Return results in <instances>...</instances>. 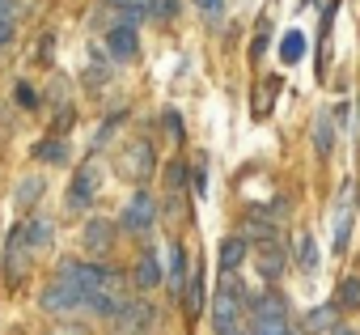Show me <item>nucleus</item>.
I'll use <instances>...</instances> for the list:
<instances>
[{
	"mask_svg": "<svg viewBox=\"0 0 360 335\" xmlns=\"http://www.w3.org/2000/svg\"><path fill=\"white\" fill-rule=\"evenodd\" d=\"M242 301H246V297H242L233 272H221V289H217V297H212V327H217V335L238 331V322H242Z\"/></svg>",
	"mask_w": 360,
	"mask_h": 335,
	"instance_id": "nucleus-1",
	"label": "nucleus"
},
{
	"mask_svg": "<svg viewBox=\"0 0 360 335\" xmlns=\"http://www.w3.org/2000/svg\"><path fill=\"white\" fill-rule=\"evenodd\" d=\"M81 305H89V297H85V289L72 284L68 276L47 280L43 293H39V310H47V314H72V310H81Z\"/></svg>",
	"mask_w": 360,
	"mask_h": 335,
	"instance_id": "nucleus-2",
	"label": "nucleus"
},
{
	"mask_svg": "<svg viewBox=\"0 0 360 335\" xmlns=\"http://www.w3.org/2000/svg\"><path fill=\"white\" fill-rule=\"evenodd\" d=\"M60 276H68L72 284H81L85 297H94L98 289H106V284L115 280L110 267H102V263H85V259H64V263H60Z\"/></svg>",
	"mask_w": 360,
	"mask_h": 335,
	"instance_id": "nucleus-3",
	"label": "nucleus"
},
{
	"mask_svg": "<svg viewBox=\"0 0 360 335\" xmlns=\"http://www.w3.org/2000/svg\"><path fill=\"white\" fill-rule=\"evenodd\" d=\"M284 331H288V310H284V301H280V297H263L259 310H255L250 335H284Z\"/></svg>",
	"mask_w": 360,
	"mask_h": 335,
	"instance_id": "nucleus-4",
	"label": "nucleus"
},
{
	"mask_svg": "<svg viewBox=\"0 0 360 335\" xmlns=\"http://www.w3.org/2000/svg\"><path fill=\"white\" fill-rule=\"evenodd\" d=\"M153 221H157V204H153V196H148V191H136L131 204H127V213H123V229H131V234H148Z\"/></svg>",
	"mask_w": 360,
	"mask_h": 335,
	"instance_id": "nucleus-5",
	"label": "nucleus"
},
{
	"mask_svg": "<svg viewBox=\"0 0 360 335\" xmlns=\"http://www.w3.org/2000/svg\"><path fill=\"white\" fill-rule=\"evenodd\" d=\"M94 196H98V165H81V170L72 175V187H68V208H89L94 204Z\"/></svg>",
	"mask_w": 360,
	"mask_h": 335,
	"instance_id": "nucleus-6",
	"label": "nucleus"
},
{
	"mask_svg": "<svg viewBox=\"0 0 360 335\" xmlns=\"http://www.w3.org/2000/svg\"><path fill=\"white\" fill-rule=\"evenodd\" d=\"M30 251L34 246H30V234H26V221H22V225L9 229V242H5V272H9V280L18 276V267H26V255Z\"/></svg>",
	"mask_w": 360,
	"mask_h": 335,
	"instance_id": "nucleus-7",
	"label": "nucleus"
},
{
	"mask_svg": "<svg viewBox=\"0 0 360 335\" xmlns=\"http://www.w3.org/2000/svg\"><path fill=\"white\" fill-rule=\"evenodd\" d=\"M106 51H110L115 60H136V51H140V39H136V26H127V22H119V26H110V30H106Z\"/></svg>",
	"mask_w": 360,
	"mask_h": 335,
	"instance_id": "nucleus-8",
	"label": "nucleus"
},
{
	"mask_svg": "<svg viewBox=\"0 0 360 335\" xmlns=\"http://www.w3.org/2000/svg\"><path fill=\"white\" fill-rule=\"evenodd\" d=\"M85 251L89 255H106L110 246H115V221H102V217H94L89 225H85Z\"/></svg>",
	"mask_w": 360,
	"mask_h": 335,
	"instance_id": "nucleus-9",
	"label": "nucleus"
},
{
	"mask_svg": "<svg viewBox=\"0 0 360 335\" xmlns=\"http://www.w3.org/2000/svg\"><path fill=\"white\" fill-rule=\"evenodd\" d=\"M161 276H165V272H161L157 251H153V246H144V251H140V259H136V284H140V289H157V284H161Z\"/></svg>",
	"mask_w": 360,
	"mask_h": 335,
	"instance_id": "nucleus-10",
	"label": "nucleus"
},
{
	"mask_svg": "<svg viewBox=\"0 0 360 335\" xmlns=\"http://www.w3.org/2000/svg\"><path fill=\"white\" fill-rule=\"evenodd\" d=\"M246 255H250V242H246V238H225L217 263H221V272H238V267L246 263Z\"/></svg>",
	"mask_w": 360,
	"mask_h": 335,
	"instance_id": "nucleus-11",
	"label": "nucleus"
},
{
	"mask_svg": "<svg viewBox=\"0 0 360 335\" xmlns=\"http://www.w3.org/2000/svg\"><path fill=\"white\" fill-rule=\"evenodd\" d=\"M187 255H183V246H169V289L174 293H183L187 289Z\"/></svg>",
	"mask_w": 360,
	"mask_h": 335,
	"instance_id": "nucleus-12",
	"label": "nucleus"
},
{
	"mask_svg": "<svg viewBox=\"0 0 360 335\" xmlns=\"http://www.w3.org/2000/svg\"><path fill=\"white\" fill-rule=\"evenodd\" d=\"M26 234H30V246L39 251V246H51L56 225H51V217H30V221H26Z\"/></svg>",
	"mask_w": 360,
	"mask_h": 335,
	"instance_id": "nucleus-13",
	"label": "nucleus"
},
{
	"mask_svg": "<svg viewBox=\"0 0 360 335\" xmlns=\"http://www.w3.org/2000/svg\"><path fill=\"white\" fill-rule=\"evenodd\" d=\"M335 305L339 310H360V276H343V284L335 293Z\"/></svg>",
	"mask_w": 360,
	"mask_h": 335,
	"instance_id": "nucleus-14",
	"label": "nucleus"
},
{
	"mask_svg": "<svg viewBox=\"0 0 360 335\" xmlns=\"http://www.w3.org/2000/svg\"><path fill=\"white\" fill-rule=\"evenodd\" d=\"M301 56H305V34H301V30H288L284 43H280V60H284V64H297Z\"/></svg>",
	"mask_w": 360,
	"mask_h": 335,
	"instance_id": "nucleus-15",
	"label": "nucleus"
},
{
	"mask_svg": "<svg viewBox=\"0 0 360 335\" xmlns=\"http://www.w3.org/2000/svg\"><path fill=\"white\" fill-rule=\"evenodd\" d=\"M34 157H39V161H64V157H68L64 136H47V144H39V148H34Z\"/></svg>",
	"mask_w": 360,
	"mask_h": 335,
	"instance_id": "nucleus-16",
	"label": "nucleus"
},
{
	"mask_svg": "<svg viewBox=\"0 0 360 335\" xmlns=\"http://www.w3.org/2000/svg\"><path fill=\"white\" fill-rule=\"evenodd\" d=\"M305 327L309 331H330L335 327V305H318L314 314H305Z\"/></svg>",
	"mask_w": 360,
	"mask_h": 335,
	"instance_id": "nucleus-17",
	"label": "nucleus"
},
{
	"mask_svg": "<svg viewBox=\"0 0 360 335\" xmlns=\"http://www.w3.org/2000/svg\"><path fill=\"white\" fill-rule=\"evenodd\" d=\"M347 234H352V200L343 204V213H339V221H335V251L347 246Z\"/></svg>",
	"mask_w": 360,
	"mask_h": 335,
	"instance_id": "nucleus-18",
	"label": "nucleus"
},
{
	"mask_svg": "<svg viewBox=\"0 0 360 335\" xmlns=\"http://www.w3.org/2000/svg\"><path fill=\"white\" fill-rule=\"evenodd\" d=\"M183 293H187V310H191V314H200V310H204V284H200V276H191Z\"/></svg>",
	"mask_w": 360,
	"mask_h": 335,
	"instance_id": "nucleus-19",
	"label": "nucleus"
},
{
	"mask_svg": "<svg viewBox=\"0 0 360 335\" xmlns=\"http://www.w3.org/2000/svg\"><path fill=\"white\" fill-rule=\"evenodd\" d=\"M314 136H318V153L326 157V153H330V144H335V127H330V119H326V115L318 119V132H314Z\"/></svg>",
	"mask_w": 360,
	"mask_h": 335,
	"instance_id": "nucleus-20",
	"label": "nucleus"
},
{
	"mask_svg": "<svg viewBox=\"0 0 360 335\" xmlns=\"http://www.w3.org/2000/svg\"><path fill=\"white\" fill-rule=\"evenodd\" d=\"M297 259H301V267H305V272H314V267H318V246H314V238H301Z\"/></svg>",
	"mask_w": 360,
	"mask_h": 335,
	"instance_id": "nucleus-21",
	"label": "nucleus"
},
{
	"mask_svg": "<svg viewBox=\"0 0 360 335\" xmlns=\"http://www.w3.org/2000/svg\"><path fill=\"white\" fill-rule=\"evenodd\" d=\"M13 34H18V18L13 13H0V51L13 43Z\"/></svg>",
	"mask_w": 360,
	"mask_h": 335,
	"instance_id": "nucleus-22",
	"label": "nucleus"
},
{
	"mask_svg": "<svg viewBox=\"0 0 360 335\" xmlns=\"http://www.w3.org/2000/svg\"><path fill=\"white\" fill-rule=\"evenodd\" d=\"M178 13V0H148V18H174Z\"/></svg>",
	"mask_w": 360,
	"mask_h": 335,
	"instance_id": "nucleus-23",
	"label": "nucleus"
},
{
	"mask_svg": "<svg viewBox=\"0 0 360 335\" xmlns=\"http://www.w3.org/2000/svg\"><path fill=\"white\" fill-rule=\"evenodd\" d=\"M39 191H43V183H39V179H30L26 187H18V204H22V208H30V204L39 200Z\"/></svg>",
	"mask_w": 360,
	"mask_h": 335,
	"instance_id": "nucleus-24",
	"label": "nucleus"
},
{
	"mask_svg": "<svg viewBox=\"0 0 360 335\" xmlns=\"http://www.w3.org/2000/svg\"><path fill=\"white\" fill-rule=\"evenodd\" d=\"M271 272H280V251H263V276H271Z\"/></svg>",
	"mask_w": 360,
	"mask_h": 335,
	"instance_id": "nucleus-25",
	"label": "nucleus"
},
{
	"mask_svg": "<svg viewBox=\"0 0 360 335\" xmlns=\"http://www.w3.org/2000/svg\"><path fill=\"white\" fill-rule=\"evenodd\" d=\"M195 5H200V13H204V18H217V13L225 9V0H195Z\"/></svg>",
	"mask_w": 360,
	"mask_h": 335,
	"instance_id": "nucleus-26",
	"label": "nucleus"
},
{
	"mask_svg": "<svg viewBox=\"0 0 360 335\" xmlns=\"http://www.w3.org/2000/svg\"><path fill=\"white\" fill-rule=\"evenodd\" d=\"M18 102H22V106H34V89H30V85H18Z\"/></svg>",
	"mask_w": 360,
	"mask_h": 335,
	"instance_id": "nucleus-27",
	"label": "nucleus"
},
{
	"mask_svg": "<svg viewBox=\"0 0 360 335\" xmlns=\"http://www.w3.org/2000/svg\"><path fill=\"white\" fill-rule=\"evenodd\" d=\"M326 335H360V331H356V327H343V322H335V327H330Z\"/></svg>",
	"mask_w": 360,
	"mask_h": 335,
	"instance_id": "nucleus-28",
	"label": "nucleus"
},
{
	"mask_svg": "<svg viewBox=\"0 0 360 335\" xmlns=\"http://www.w3.org/2000/svg\"><path fill=\"white\" fill-rule=\"evenodd\" d=\"M106 5H115V9H131V5H148V0H106Z\"/></svg>",
	"mask_w": 360,
	"mask_h": 335,
	"instance_id": "nucleus-29",
	"label": "nucleus"
},
{
	"mask_svg": "<svg viewBox=\"0 0 360 335\" xmlns=\"http://www.w3.org/2000/svg\"><path fill=\"white\" fill-rule=\"evenodd\" d=\"M229 335H250V331H229Z\"/></svg>",
	"mask_w": 360,
	"mask_h": 335,
	"instance_id": "nucleus-30",
	"label": "nucleus"
},
{
	"mask_svg": "<svg viewBox=\"0 0 360 335\" xmlns=\"http://www.w3.org/2000/svg\"><path fill=\"white\" fill-rule=\"evenodd\" d=\"M284 335H297V331H284Z\"/></svg>",
	"mask_w": 360,
	"mask_h": 335,
	"instance_id": "nucleus-31",
	"label": "nucleus"
}]
</instances>
